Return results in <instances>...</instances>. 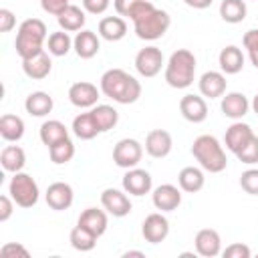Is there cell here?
I'll list each match as a JSON object with an SVG mask.
<instances>
[{"label":"cell","instance_id":"obj_36","mask_svg":"<svg viewBox=\"0 0 258 258\" xmlns=\"http://www.w3.org/2000/svg\"><path fill=\"white\" fill-rule=\"evenodd\" d=\"M46 48L52 56H67L73 48V38L69 36L67 30H58V32H52L48 34L46 38Z\"/></svg>","mask_w":258,"mask_h":258},{"label":"cell","instance_id":"obj_15","mask_svg":"<svg viewBox=\"0 0 258 258\" xmlns=\"http://www.w3.org/2000/svg\"><path fill=\"white\" fill-rule=\"evenodd\" d=\"M179 113L189 123H202L208 117V103L202 95H183L179 101Z\"/></svg>","mask_w":258,"mask_h":258},{"label":"cell","instance_id":"obj_44","mask_svg":"<svg viewBox=\"0 0 258 258\" xmlns=\"http://www.w3.org/2000/svg\"><path fill=\"white\" fill-rule=\"evenodd\" d=\"M111 0H83V8L89 14H103L109 8Z\"/></svg>","mask_w":258,"mask_h":258},{"label":"cell","instance_id":"obj_35","mask_svg":"<svg viewBox=\"0 0 258 258\" xmlns=\"http://www.w3.org/2000/svg\"><path fill=\"white\" fill-rule=\"evenodd\" d=\"M69 242H71V246L75 248V250H79V252H91L95 246H97V236L93 234V232H89L87 228H83V226H75L73 230H71V234H69Z\"/></svg>","mask_w":258,"mask_h":258},{"label":"cell","instance_id":"obj_37","mask_svg":"<svg viewBox=\"0 0 258 258\" xmlns=\"http://www.w3.org/2000/svg\"><path fill=\"white\" fill-rule=\"evenodd\" d=\"M48 155H50L52 163L64 165V163H69L75 157V143L71 141V137H67V139L54 143L52 147H48Z\"/></svg>","mask_w":258,"mask_h":258},{"label":"cell","instance_id":"obj_24","mask_svg":"<svg viewBox=\"0 0 258 258\" xmlns=\"http://www.w3.org/2000/svg\"><path fill=\"white\" fill-rule=\"evenodd\" d=\"M252 135H254V131H252V127H250L248 123L234 121V123L226 129L224 143H226V147H228L232 153H236L238 149H242V147L246 145V141H248Z\"/></svg>","mask_w":258,"mask_h":258},{"label":"cell","instance_id":"obj_42","mask_svg":"<svg viewBox=\"0 0 258 258\" xmlns=\"http://www.w3.org/2000/svg\"><path fill=\"white\" fill-rule=\"evenodd\" d=\"M69 4H71L69 0H40V8L46 14H52V16H58Z\"/></svg>","mask_w":258,"mask_h":258},{"label":"cell","instance_id":"obj_4","mask_svg":"<svg viewBox=\"0 0 258 258\" xmlns=\"http://www.w3.org/2000/svg\"><path fill=\"white\" fill-rule=\"evenodd\" d=\"M196 56L187 48H177L171 52L165 64V83L171 89H187L196 77Z\"/></svg>","mask_w":258,"mask_h":258},{"label":"cell","instance_id":"obj_38","mask_svg":"<svg viewBox=\"0 0 258 258\" xmlns=\"http://www.w3.org/2000/svg\"><path fill=\"white\" fill-rule=\"evenodd\" d=\"M234 155H236L242 163H246V165L258 163V137L252 135V137L246 141V145H244L242 149H238Z\"/></svg>","mask_w":258,"mask_h":258},{"label":"cell","instance_id":"obj_19","mask_svg":"<svg viewBox=\"0 0 258 258\" xmlns=\"http://www.w3.org/2000/svg\"><path fill=\"white\" fill-rule=\"evenodd\" d=\"M22 71H24V75H26L28 79H32V81H42V79H46V77L50 75V71H52L50 52L42 50V52L30 56V58H24V60H22Z\"/></svg>","mask_w":258,"mask_h":258},{"label":"cell","instance_id":"obj_13","mask_svg":"<svg viewBox=\"0 0 258 258\" xmlns=\"http://www.w3.org/2000/svg\"><path fill=\"white\" fill-rule=\"evenodd\" d=\"M44 200L48 204L50 210L54 212H64L73 206V200H75V191L73 187L67 183V181H54L46 187V194H44Z\"/></svg>","mask_w":258,"mask_h":258},{"label":"cell","instance_id":"obj_6","mask_svg":"<svg viewBox=\"0 0 258 258\" xmlns=\"http://www.w3.org/2000/svg\"><path fill=\"white\" fill-rule=\"evenodd\" d=\"M8 194L16 202L18 208L28 210V208L36 206L40 189H38V183H36V179L32 175H28L24 171H18V173L12 175V179L8 183Z\"/></svg>","mask_w":258,"mask_h":258},{"label":"cell","instance_id":"obj_29","mask_svg":"<svg viewBox=\"0 0 258 258\" xmlns=\"http://www.w3.org/2000/svg\"><path fill=\"white\" fill-rule=\"evenodd\" d=\"M73 133L79 137V139H83V141H89V139H95L101 131H99V125H97V121H95V117H93V113L91 111H85V113H79L75 119H73Z\"/></svg>","mask_w":258,"mask_h":258},{"label":"cell","instance_id":"obj_8","mask_svg":"<svg viewBox=\"0 0 258 258\" xmlns=\"http://www.w3.org/2000/svg\"><path fill=\"white\" fill-rule=\"evenodd\" d=\"M101 206L105 208L107 214H111L113 218H125L131 214L133 206L131 200L127 196L125 189H117V187H107L101 194Z\"/></svg>","mask_w":258,"mask_h":258},{"label":"cell","instance_id":"obj_17","mask_svg":"<svg viewBox=\"0 0 258 258\" xmlns=\"http://www.w3.org/2000/svg\"><path fill=\"white\" fill-rule=\"evenodd\" d=\"M171 147H173V139H171L169 131H165V129H151L145 137V151H147V155H151L155 159L167 157Z\"/></svg>","mask_w":258,"mask_h":258},{"label":"cell","instance_id":"obj_11","mask_svg":"<svg viewBox=\"0 0 258 258\" xmlns=\"http://www.w3.org/2000/svg\"><path fill=\"white\" fill-rule=\"evenodd\" d=\"M141 234L145 238V242L149 244H159L169 236V222L161 212H153L149 214L143 224H141Z\"/></svg>","mask_w":258,"mask_h":258},{"label":"cell","instance_id":"obj_40","mask_svg":"<svg viewBox=\"0 0 258 258\" xmlns=\"http://www.w3.org/2000/svg\"><path fill=\"white\" fill-rule=\"evenodd\" d=\"M222 256L224 258H250L252 250L242 242H234V244H230V246H226L222 250Z\"/></svg>","mask_w":258,"mask_h":258},{"label":"cell","instance_id":"obj_49","mask_svg":"<svg viewBox=\"0 0 258 258\" xmlns=\"http://www.w3.org/2000/svg\"><path fill=\"white\" fill-rule=\"evenodd\" d=\"M129 256H139V258H145V254L141 250H129V252H123V258H129Z\"/></svg>","mask_w":258,"mask_h":258},{"label":"cell","instance_id":"obj_47","mask_svg":"<svg viewBox=\"0 0 258 258\" xmlns=\"http://www.w3.org/2000/svg\"><path fill=\"white\" fill-rule=\"evenodd\" d=\"M139 0H113V6H115V12L119 16H129L131 8L137 4Z\"/></svg>","mask_w":258,"mask_h":258},{"label":"cell","instance_id":"obj_32","mask_svg":"<svg viewBox=\"0 0 258 258\" xmlns=\"http://www.w3.org/2000/svg\"><path fill=\"white\" fill-rule=\"evenodd\" d=\"M0 135L4 141H10V143L20 141L24 135V121L18 115L4 113L0 117Z\"/></svg>","mask_w":258,"mask_h":258},{"label":"cell","instance_id":"obj_34","mask_svg":"<svg viewBox=\"0 0 258 258\" xmlns=\"http://www.w3.org/2000/svg\"><path fill=\"white\" fill-rule=\"evenodd\" d=\"M91 113H93V117H95V121H97L101 133L111 131V129L117 125V121H119V113H117V109L111 107V105H95V107L91 109Z\"/></svg>","mask_w":258,"mask_h":258},{"label":"cell","instance_id":"obj_1","mask_svg":"<svg viewBox=\"0 0 258 258\" xmlns=\"http://www.w3.org/2000/svg\"><path fill=\"white\" fill-rule=\"evenodd\" d=\"M101 93L119 105H131L141 97V83L123 69H109L101 77Z\"/></svg>","mask_w":258,"mask_h":258},{"label":"cell","instance_id":"obj_9","mask_svg":"<svg viewBox=\"0 0 258 258\" xmlns=\"http://www.w3.org/2000/svg\"><path fill=\"white\" fill-rule=\"evenodd\" d=\"M163 64H165L163 52H161V48H157V46H153V44L141 48V50L137 52V56H135V69H137V73H139L141 77H145V79H151V77L159 75V71H161Z\"/></svg>","mask_w":258,"mask_h":258},{"label":"cell","instance_id":"obj_50","mask_svg":"<svg viewBox=\"0 0 258 258\" xmlns=\"http://www.w3.org/2000/svg\"><path fill=\"white\" fill-rule=\"evenodd\" d=\"M248 54H250V62L258 69V50H252V52H248Z\"/></svg>","mask_w":258,"mask_h":258},{"label":"cell","instance_id":"obj_33","mask_svg":"<svg viewBox=\"0 0 258 258\" xmlns=\"http://www.w3.org/2000/svg\"><path fill=\"white\" fill-rule=\"evenodd\" d=\"M248 8L246 0H222L220 2V18L228 24H238L246 18Z\"/></svg>","mask_w":258,"mask_h":258},{"label":"cell","instance_id":"obj_23","mask_svg":"<svg viewBox=\"0 0 258 258\" xmlns=\"http://www.w3.org/2000/svg\"><path fill=\"white\" fill-rule=\"evenodd\" d=\"M218 64L224 75H238L244 69V52L236 44H228L220 50Z\"/></svg>","mask_w":258,"mask_h":258},{"label":"cell","instance_id":"obj_31","mask_svg":"<svg viewBox=\"0 0 258 258\" xmlns=\"http://www.w3.org/2000/svg\"><path fill=\"white\" fill-rule=\"evenodd\" d=\"M0 163H2L4 171L18 173L26 165V153H24V149L20 145H6L0 151Z\"/></svg>","mask_w":258,"mask_h":258},{"label":"cell","instance_id":"obj_5","mask_svg":"<svg viewBox=\"0 0 258 258\" xmlns=\"http://www.w3.org/2000/svg\"><path fill=\"white\" fill-rule=\"evenodd\" d=\"M169 24H171V16L161 8H153L145 16L133 20L135 34L141 40H157V38H161L167 32Z\"/></svg>","mask_w":258,"mask_h":258},{"label":"cell","instance_id":"obj_3","mask_svg":"<svg viewBox=\"0 0 258 258\" xmlns=\"http://www.w3.org/2000/svg\"><path fill=\"white\" fill-rule=\"evenodd\" d=\"M191 155L196 157L200 167L204 171H210V173H220L228 165L226 151H224L222 143L218 141V137H214V135L196 137L194 145H191Z\"/></svg>","mask_w":258,"mask_h":258},{"label":"cell","instance_id":"obj_45","mask_svg":"<svg viewBox=\"0 0 258 258\" xmlns=\"http://www.w3.org/2000/svg\"><path fill=\"white\" fill-rule=\"evenodd\" d=\"M14 200L10 196H0V222H8L14 214Z\"/></svg>","mask_w":258,"mask_h":258},{"label":"cell","instance_id":"obj_48","mask_svg":"<svg viewBox=\"0 0 258 258\" xmlns=\"http://www.w3.org/2000/svg\"><path fill=\"white\" fill-rule=\"evenodd\" d=\"M189 8H196V10H206V8H210L212 6V2L214 0H183Z\"/></svg>","mask_w":258,"mask_h":258},{"label":"cell","instance_id":"obj_10","mask_svg":"<svg viewBox=\"0 0 258 258\" xmlns=\"http://www.w3.org/2000/svg\"><path fill=\"white\" fill-rule=\"evenodd\" d=\"M153 187V181H151V173L147 169H141V167H131L125 171L123 175V189L129 194V196H145L149 194Z\"/></svg>","mask_w":258,"mask_h":258},{"label":"cell","instance_id":"obj_14","mask_svg":"<svg viewBox=\"0 0 258 258\" xmlns=\"http://www.w3.org/2000/svg\"><path fill=\"white\" fill-rule=\"evenodd\" d=\"M151 202L159 212H173L181 204V189L173 183H161L153 189Z\"/></svg>","mask_w":258,"mask_h":258},{"label":"cell","instance_id":"obj_46","mask_svg":"<svg viewBox=\"0 0 258 258\" xmlns=\"http://www.w3.org/2000/svg\"><path fill=\"white\" fill-rule=\"evenodd\" d=\"M242 44H244V48H246L248 52L258 50V28H250V30L244 34Z\"/></svg>","mask_w":258,"mask_h":258},{"label":"cell","instance_id":"obj_39","mask_svg":"<svg viewBox=\"0 0 258 258\" xmlns=\"http://www.w3.org/2000/svg\"><path fill=\"white\" fill-rule=\"evenodd\" d=\"M240 187L250 194V196H258V167L246 169L240 175Z\"/></svg>","mask_w":258,"mask_h":258},{"label":"cell","instance_id":"obj_18","mask_svg":"<svg viewBox=\"0 0 258 258\" xmlns=\"http://www.w3.org/2000/svg\"><path fill=\"white\" fill-rule=\"evenodd\" d=\"M220 109L222 113L228 117V119H234V121H240L248 109H250V101L244 93H238V91H232V93H224L222 95V103H220Z\"/></svg>","mask_w":258,"mask_h":258},{"label":"cell","instance_id":"obj_7","mask_svg":"<svg viewBox=\"0 0 258 258\" xmlns=\"http://www.w3.org/2000/svg\"><path fill=\"white\" fill-rule=\"evenodd\" d=\"M141 157H143V145L137 139L125 137L117 141V145L113 147V161L117 167H123V169L137 167Z\"/></svg>","mask_w":258,"mask_h":258},{"label":"cell","instance_id":"obj_43","mask_svg":"<svg viewBox=\"0 0 258 258\" xmlns=\"http://www.w3.org/2000/svg\"><path fill=\"white\" fill-rule=\"evenodd\" d=\"M16 26V16L8 8H0V32H10Z\"/></svg>","mask_w":258,"mask_h":258},{"label":"cell","instance_id":"obj_28","mask_svg":"<svg viewBox=\"0 0 258 258\" xmlns=\"http://www.w3.org/2000/svg\"><path fill=\"white\" fill-rule=\"evenodd\" d=\"M177 183H179V189L185 191V194H198L204 183H206V175H204V169L202 167H194V165H187L179 171L177 175Z\"/></svg>","mask_w":258,"mask_h":258},{"label":"cell","instance_id":"obj_27","mask_svg":"<svg viewBox=\"0 0 258 258\" xmlns=\"http://www.w3.org/2000/svg\"><path fill=\"white\" fill-rule=\"evenodd\" d=\"M54 107V101L44 91H34L24 99V109L32 117H46Z\"/></svg>","mask_w":258,"mask_h":258},{"label":"cell","instance_id":"obj_51","mask_svg":"<svg viewBox=\"0 0 258 258\" xmlns=\"http://www.w3.org/2000/svg\"><path fill=\"white\" fill-rule=\"evenodd\" d=\"M250 107H252V111L258 115V93L254 95V99H252V103H250Z\"/></svg>","mask_w":258,"mask_h":258},{"label":"cell","instance_id":"obj_12","mask_svg":"<svg viewBox=\"0 0 258 258\" xmlns=\"http://www.w3.org/2000/svg\"><path fill=\"white\" fill-rule=\"evenodd\" d=\"M69 101L79 109H93L99 101V89L89 81H77L69 87Z\"/></svg>","mask_w":258,"mask_h":258},{"label":"cell","instance_id":"obj_25","mask_svg":"<svg viewBox=\"0 0 258 258\" xmlns=\"http://www.w3.org/2000/svg\"><path fill=\"white\" fill-rule=\"evenodd\" d=\"M127 34V22L123 16H105L99 22V36L109 40V42H117L121 38H125Z\"/></svg>","mask_w":258,"mask_h":258},{"label":"cell","instance_id":"obj_2","mask_svg":"<svg viewBox=\"0 0 258 258\" xmlns=\"http://www.w3.org/2000/svg\"><path fill=\"white\" fill-rule=\"evenodd\" d=\"M46 38H48L46 24L40 18L22 20L20 26H18V32H16V40H14L16 54L24 60V58H30V56L42 52Z\"/></svg>","mask_w":258,"mask_h":258},{"label":"cell","instance_id":"obj_30","mask_svg":"<svg viewBox=\"0 0 258 258\" xmlns=\"http://www.w3.org/2000/svg\"><path fill=\"white\" fill-rule=\"evenodd\" d=\"M38 135H40V141H42L46 147H52L54 143H58V141H62V139L69 137V129H67V125H64L62 121H58V119H48V121H44V123L40 125Z\"/></svg>","mask_w":258,"mask_h":258},{"label":"cell","instance_id":"obj_16","mask_svg":"<svg viewBox=\"0 0 258 258\" xmlns=\"http://www.w3.org/2000/svg\"><path fill=\"white\" fill-rule=\"evenodd\" d=\"M196 252L204 258H214L222 254V238L214 228H204L194 238Z\"/></svg>","mask_w":258,"mask_h":258},{"label":"cell","instance_id":"obj_21","mask_svg":"<svg viewBox=\"0 0 258 258\" xmlns=\"http://www.w3.org/2000/svg\"><path fill=\"white\" fill-rule=\"evenodd\" d=\"M77 224L83 226V228H87L89 232H93L97 238H101V236L107 232L109 218H107L105 208H103V210H99V208H87V210L81 212Z\"/></svg>","mask_w":258,"mask_h":258},{"label":"cell","instance_id":"obj_41","mask_svg":"<svg viewBox=\"0 0 258 258\" xmlns=\"http://www.w3.org/2000/svg\"><path fill=\"white\" fill-rule=\"evenodd\" d=\"M0 256H2V258H12V256L28 258L30 252H28L22 244H18V242H8V244H4V246L0 248Z\"/></svg>","mask_w":258,"mask_h":258},{"label":"cell","instance_id":"obj_20","mask_svg":"<svg viewBox=\"0 0 258 258\" xmlns=\"http://www.w3.org/2000/svg\"><path fill=\"white\" fill-rule=\"evenodd\" d=\"M226 75L220 73V71H206L200 81H198V87H200V95L206 97V99H218L226 93Z\"/></svg>","mask_w":258,"mask_h":258},{"label":"cell","instance_id":"obj_26","mask_svg":"<svg viewBox=\"0 0 258 258\" xmlns=\"http://www.w3.org/2000/svg\"><path fill=\"white\" fill-rule=\"evenodd\" d=\"M56 22L60 26V30H67V32H79L83 30L85 22H87V16H85V10L75 6V4H69L58 16H56Z\"/></svg>","mask_w":258,"mask_h":258},{"label":"cell","instance_id":"obj_22","mask_svg":"<svg viewBox=\"0 0 258 258\" xmlns=\"http://www.w3.org/2000/svg\"><path fill=\"white\" fill-rule=\"evenodd\" d=\"M73 48H75L79 58L89 60V58L97 56V52L101 48V40H99V36L93 30H81L73 38Z\"/></svg>","mask_w":258,"mask_h":258}]
</instances>
